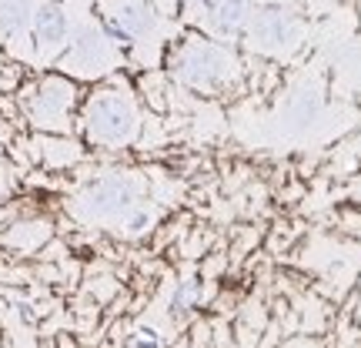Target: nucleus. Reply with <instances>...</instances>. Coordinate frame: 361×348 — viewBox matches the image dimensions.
Here are the masks:
<instances>
[{
    "label": "nucleus",
    "mask_w": 361,
    "mask_h": 348,
    "mask_svg": "<svg viewBox=\"0 0 361 348\" xmlns=\"http://www.w3.org/2000/svg\"><path fill=\"white\" fill-rule=\"evenodd\" d=\"M251 13H255V0H214V7L207 11V30L214 37H231L245 30Z\"/></svg>",
    "instance_id": "obj_9"
},
{
    "label": "nucleus",
    "mask_w": 361,
    "mask_h": 348,
    "mask_svg": "<svg viewBox=\"0 0 361 348\" xmlns=\"http://www.w3.org/2000/svg\"><path fill=\"white\" fill-rule=\"evenodd\" d=\"M171 74L191 88L218 90L234 78V57L218 44H184L171 57Z\"/></svg>",
    "instance_id": "obj_2"
},
{
    "label": "nucleus",
    "mask_w": 361,
    "mask_h": 348,
    "mask_svg": "<svg viewBox=\"0 0 361 348\" xmlns=\"http://www.w3.org/2000/svg\"><path fill=\"white\" fill-rule=\"evenodd\" d=\"M30 34L40 54H61L71 44V17L61 0H40L34 7V20H30Z\"/></svg>",
    "instance_id": "obj_8"
},
{
    "label": "nucleus",
    "mask_w": 361,
    "mask_h": 348,
    "mask_svg": "<svg viewBox=\"0 0 361 348\" xmlns=\"http://www.w3.org/2000/svg\"><path fill=\"white\" fill-rule=\"evenodd\" d=\"M34 0H0V34L4 37H17L24 34L30 20H34Z\"/></svg>",
    "instance_id": "obj_10"
},
{
    "label": "nucleus",
    "mask_w": 361,
    "mask_h": 348,
    "mask_svg": "<svg viewBox=\"0 0 361 348\" xmlns=\"http://www.w3.org/2000/svg\"><path fill=\"white\" fill-rule=\"evenodd\" d=\"M74 101H78V88H74L71 78H61V74L40 78L37 84L24 94L27 117H30L37 128H64Z\"/></svg>",
    "instance_id": "obj_4"
},
{
    "label": "nucleus",
    "mask_w": 361,
    "mask_h": 348,
    "mask_svg": "<svg viewBox=\"0 0 361 348\" xmlns=\"http://www.w3.org/2000/svg\"><path fill=\"white\" fill-rule=\"evenodd\" d=\"M141 128V117L134 107V97L128 90L104 88L97 94H90V101L84 104V131L94 144H128Z\"/></svg>",
    "instance_id": "obj_1"
},
{
    "label": "nucleus",
    "mask_w": 361,
    "mask_h": 348,
    "mask_svg": "<svg viewBox=\"0 0 361 348\" xmlns=\"http://www.w3.org/2000/svg\"><path fill=\"white\" fill-rule=\"evenodd\" d=\"M114 64V44L107 40L101 27H80L78 34L67 44V57L64 67L74 71V74H84V78H94L107 67Z\"/></svg>",
    "instance_id": "obj_7"
},
{
    "label": "nucleus",
    "mask_w": 361,
    "mask_h": 348,
    "mask_svg": "<svg viewBox=\"0 0 361 348\" xmlns=\"http://www.w3.org/2000/svg\"><path fill=\"white\" fill-rule=\"evenodd\" d=\"M147 221H151V215H147V211H137V208H134V211H128V215H124V228H128V232H144V228H147Z\"/></svg>",
    "instance_id": "obj_12"
},
{
    "label": "nucleus",
    "mask_w": 361,
    "mask_h": 348,
    "mask_svg": "<svg viewBox=\"0 0 361 348\" xmlns=\"http://www.w3.org/2000/svg\"><path fill=\"white\" fill-rule=\"evenodd\" d=\"M101 30L114 47L134 44V40L151 37L157 30V11L147 0H121L111 13H104Z\"/></svg>",
    "instance_id": "obj_6"
},
{
    "label": "nucleus",
    "mask_w": 361,
    "mask_h": 348,
    "mask_svg": "<svg viewBox=\"0 0 361 348\" xmlns=\"http://www.w3.org/2000/svg\"><path fill=\"white\" fill-rule=\"evenodd\" d=\"M298 40H301V20L284 7L258 11L247 20V44L261 54H284L298 47Z\"/></svg>",
    "instance_id": "obj_5"
},
{
    "label": "nucleus",
    "mask_w": 361,
    "mask_h": 348,
    "mask_svg": "<svg viewBox=\"0 0 361 348\" xmlns=\"http://www.w3.org/2000/svg\"><path fill=\"white\" fill-rule=\"evenodd\" d=\"M141 198V184L137 178H130L124 171L104 174V178L90 181L84 194H80V211L87 218H124L128 211H134Z\"/></svg>",
    "instance_id": "obj_3"
},
{
    "label": "nucleus",
    "mask_w": 361,
    "mask_h": 348,
    "mask_svg": "<svg viewBox=\"0 0 361 348\" xmlns=\"http://www.w3.org/2000/svg\"><path fill=\"white\" fill-rule=\"evenodd\" d=\"M184 7H201V11H211L214 7V0H180Z\"/></svg>",
    "instance_id": "obj_13"
},
{
    "label": "nucleus",
    "mask_w": 361,
    "mask_h": 348,
    "mask_svg": "<svg viewBox=\"0 0 361 348\" xmlns=\"http://www.w3.org/2000/svg\"><path fill=\"white\" fill-rule=\"evenodd\" d=\"M318 107H322V94H318V88H301V90H295V97H291V104H288L291 121H301V124L318 114Z\"/></svg>",
    "instance_id": "obj_11"
}]
</instances>
